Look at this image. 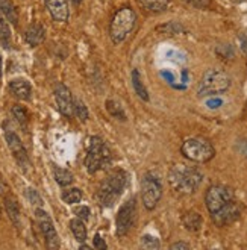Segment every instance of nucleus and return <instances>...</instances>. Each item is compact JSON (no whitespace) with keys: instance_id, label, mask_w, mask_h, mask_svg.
Listing matches in <instances>:
<instances>
[{"instance_id":"f257e3e1","label":"nucleus","mask_w":247,"mask_h":250,"mask_svg":"<svg viewBox=\"0 0 247 250\" xmlns=\"http://www.w3.org/2000/svg\"><path fill=\"white\" fill-rule=\"evenodd\" d=\"M202 179L203 176L197 168L186 166L173 167L168 174V184L171 189L179 194H193L200 187Z\"/></svg>"},{"instance_id":"f03ea898","label":"nucleus","mask_w":247,"mask_h":250,"mask_svg":"<svg viewBox=\"0 0 247 250\" xmlns=\"http://www.w3.org/2000/svg\"><path fill=\"white\" fill-rule=\"evenodd\" d=\"M127 174L123 170L112 171L106 176V179L100 184L97 189V202L100 207H112L114 202L120 197L126 188Z\"/></svg>"},{"instance_id":"7ed1b4c3","label":"nucleus","mask_w":247,"mask_h":250,"mask_svg":"<svg viewBox=\"0 0 247 250\" xmlns=\"http://www.w3.org/2000/svg\"><path fill=\"white\" fill-rule=\"evenodd\" d=\"M111 163V152L108 146L100 137H91L88 140L85 156V167L88 173H97L99 170L105 168Z\"/></svg>"},{"instance_id":"20e7f679","label":"nucleus","mask_w":247,"mask_h":250,"mask_svg":"<svg viewBox=\"0 0 247 250\" xmlns=\"http://www.w3.org/2000/svg\"><path fill=\"white\" fill-rule=\"evenodd\" d=\"M137 21V16L130 6H124L115 12L109 26V37L114 44H120L130 34Z\"/></svg>"},{"instance_id":"39448f33","label":"nucleus","mask_w":247,"mask_h":250,"mask_svg":"<svg viewBox=\"0 0 247 250\" xmlns=\"http://www.w3.org/2000/svg\"><path fill=\"white\" fill-rule=\"evenodd\" d=\"M229 86H230V78L225 71L209 68L203 73L197 93L200 97H208V96L222 94V93L227 91Z\"/></svg>"},{"instance_id":"423d86ee","label":"nucleus","mask_w":247,"mask_h":250,"mask_svg":"<svg viewBox=\"0 0 247 250\" xmlns=\"http://www.w3.org/2000/svg\"><path fill=\"white\" fill-rule=\"evenodd\" d=\"M181 152L186 159L193 161V163H208L215 155L214 146L208 140L200 137L184 141Z\"/></svg>"},{"instance_id":"0eeeda50","label":"nucleus","mask_w":247,"mask_h":250,"mask_svg":"<svg viewBox=\"0 0 247 250\" xmlns=\"http://www.w3.org/2000/svg\"><path fill=\"white\" fill-rule=\"evenodd\" d=\"M161 196H163L161 182L152 173H146L144 178L141 179V199L144 208L149 211L155 209Z\"/></svg>"},{"instance_id":"6e6552de","label":"nucleus","mask_w":247,"mask_h":250,"mask_svg":"<svg viewBox=\"0 0 247 250\" xmlns=\"http://www.w3.org/2000/svg\"><path fill=\"white\" fill-rule=\"evenodd\" d=\"M234 197H235V194H234V189L232 188L225 187V185H212L206 191L205 203H206L208 211L212 214V212H217L219 209H222L229 202L234 200Z\"/></svg>"},{"instance_id":"1a4fd4ad","label":"nucleus","mask_w":247,"mask_h":250,"mask_svg":"<svg viewBox=\"0 0 247 250\" xmlns=\"http://www.w3.org/2000/svg\"><path fill=\"white\" fill-rule=\"evenodd\" d=\"M137 220V203L135 199H130L122 205L119 209L117 218H115V233L119 237H124V235L132 229L134 223Z\"/></svg>"},{"instance_id":"9d476101","label":"nucleus","mask_w":247,"mask_h":250,"mask_svg":"<svg viewBox=\"0 0 247 250\" xmlns=\"http://www.w3.org/2000/svg\"><path fill=\"white\" fill-rule=\"evenodd\" d=\"M3 134H5V140L8 143V147H9V150L12 152L14 158L17 159V163L26 168L29 167V158H27V153H26V149H24V146L20 140V137L17 135V132L12 129V126L5 122L3 123Z\"/></svg>"},{"instance_id":"9b49d317","label":"nucleus","mask_w":247,"mask_h":250,"mask_svg":"<svg viewBox=\"0 0 247 250\" xmlns=\"http://www.w3.org/2000/svg\"><path fill=\"white\" fill-rule=\"evenodd\" d=\"M35 217H37V223H38V228L42 233V237L46 240V244L49 249H58L60 247V238H58V233H56V229L53 226V222L50 215L44 211L38 208L35 211Z\"/></svg>"},{"instance_id":"f8f14e48","label":"nucleus","mask_w":247,"mask_h":250,"mask_svg":"<svg viewBox=\"0 0 247 250\" xmlns=\"http://www.w3.org/2000/svg\"><path fill=\"white\" fill-rule=\"evenodd\" d=\"M241 212H243L241 205L237 203L235 200H232L227 205H225L222 209H219L217 212H212L211 215H212L214 225H217L219 228H223V226H227V225H232L234 222H237Z\"/></svg>"},{"instance_id":"ddd939ff","label":"nucleus","mask_w":247,"mask_h":250,"mask_svg":"<svg viewBox=\"0 0 247 250\" xmlns=\"http://www.w3.org/2000/svg\"><path fill=\"white\" fill-rule=\"evenodd\" d=\"M73 97H71L70 90L62 85V83H58L55 88V102H56V108L62 115L65 117H71L73 112Z\"/></svg>"},{"instance_id":"4468645a","label":"nucleus","mask_w":247,"mask_h":250,"mask_svg":"<svg viewBox=\"0 0 247 250\" xmlns=\"http://www.w3.org/2000/svg\"><path fill=\"white\" fill-rule=\"evenodd\" d=\"M46 8L50 12V16L56 21H67L68 20V5L67 0H44Z\"/></svg>"},{"instance_id":"2eb2a0df","label":"nucleus","mask_w":247,"mask_h":250,"mask_svg":"<svg viewBox=\"0 0 247 250\" xmlns=\"http://www.w3.org/2000/svg\"><path fill=\"white\" fill-rule=\"evenodd\" d=\"M9 91L14 97L20 100H31L32 86L26 79H14L9 82Z\"/></svg>"},{"instance_id":"dca6fc26","label":"nucleus","mask_w":247,"mask_h":250,"mask_svg":"<svg viewBox=\"0 0 247 250\" xmlns=\"http://www.w3.org/2000/svg\"><path fill=\"white\" fill-rule=\"evenodd\" d=\"M46 38V29L38 23H34L27 27V31L24 34V40L31 47H37L44 41Z\"/></svg>"},{"instance_id":"f3484780","label":"nucleus","mask_w":247,"mask_h":250,"mask_svg":"<svg viewBox=\"0 0 247 250\" xmlns=\"http://www.w3.org/2000/svg\"><path fill=\"white\" fill-rule=\"evenodd\" d=\"M3 200H5V209H6L9 218L12 220V223L17 226L20 222V207H19L17 199L9 193L3 197Z\"/></svg>"},{"instance_id":"a211bd4d","label":"nucleus","mask_w":247,"mask_h":250,"mask_svg":"<svg viewBox=\"0 0 247 250\" xmlns=\"http://www.w3.org/2000/svg\"><path fill=\"white\" fill-rule=\"evenodd\" d=\"M138 5L147 12L158 14L168 8V0H138Z\"/></svg>"},{"instance_id":"6ab92c4d","label":"nucleus","mask_w":247,"mask_h":250,"mask_svg":"<svg viewBox=\"0 0 247 250\" xmlns=\"http://www.w3.org/2000/svg\"><path fill=\"white\" fill-rule=\"evenodd\" d=\"M182 223H184L185 229L191 230V232H197L202 228V217H200V214L190 211L182 217Z\"/></svg>"},{"instance_id":"aec40b11","label":"nucleus","mask_w":247,"mask_h":250,"mask_svg":"<svg viewBox=\"0 0 247 250\" xmlns=\"http://www.w3.org/2000/svg\"><path fill=\"white\" fill-rule=\"evenodd\" d=\"M130 78H132V85H134V90L138 94V97L147 102L149 100V93H147V88L144 86V83H143V79L140 76L138 70H132V75H130Z\"/></svg>"},{"instance_id":"412c9836","label":"nucleus","mask_w":247,"mask_h":250,"mask_svg":"<svg viewBox=\"0 0 247 250\" xmlns=\"http://www.w3.org/2000/svg\"><path fill=\"white\" fill-rule=\"evenodd\" d=\"M70 229H71V232H73V235H75V238L79 243H83L86 240V229H85V225H83V220H81L79 217L71 220Z\"/></svg>"},{"instance_id":"4be33fe9","label":"nucleus","mask_w":247,"mask_h":250,"mask_svg":"<svg viewBox=\"0 0 247 250\" xmlns=\"http://www.w3.org/2000/svg\"><path fill=\"white\" fill-rule=\"evenodd\" d=\"M0 12L6 17L8 21H11L12 24H17V11L11 0H0Z\"/></svg>"},{"instance_id":"5701e85b","label":"nucleus","mask_w":247,"mask_h":250,"mask_svg":"<svg viewBox=\"0 0 247 250\" xmlns=\"http://www.w3.org/2000/svg\"><path fill=\"white\" fill-rule=\"evenodd\" d=\"M0 46H11V29L5 16H0Z\"/></svg>"},{"instance_id":"b1692460","label":"nucleus","mask_w":247,"mask_h":250,"mask_svg":"<svg viewBox=\"0 0 247 250\" xmlns=\"http://www.w3.org/2000/svg\"><path fill=\"white\" fill-rule=\"evenodd\" d=\"M53 174H55V181L60 184L61 187H68L71 182H73V174H71L68 170L61 168V167H55L53 168Z\"/></svg>"},{"instance_id":"393cba45","label":"nucleus","mask_w":247,"mask_h":250,"mask_svg":"<svg viewBox=\"0 0 247 250\" xmlns=\"http://www.w3.org/2000/svg\"><path fill=\"white\" fill-rule=\"evenodd\" d=\"M11 112H12V117H14V119H16V122H17L23 129H26V127H27V123H29V114H27L26 108L21 106V105H14L12 109H11Z\"/></svg>"},{"instance_id":"a878e982","label":"nucleus","mask_w":247,"mask_h":250,"mask_svg":"<svg viewBox=\"0 0 247 250\" xmlns=\"http://www.w3.org/2000/svg\"><path fill=\"white\" fill-rule=\"evenodd\" d=\"M61 199H62L65 203H68V205H75V203H78V202L82 200V191H81L79 188H70V189H65L64 193H62V196H61Z\"/></svg>"},{"instance_id":"bb28decb","label":"nucleus","mask_w":247,"mask_h":250,"mask_svg":"<svg viewBox=\"0 0 247 250\" xmlns=\"http://www.w3.org/2000/svg\"><path fill=\"white\" fill-rule=\"evenodd\" d=\"M73 112L81 122H86V120H88V117H90L88 109H86V106L83 105V102L79 100V99L73 100Z\"/></svg>"},{"instance_id":"cd10ccee","label":"nucleus","mask_w":247,"mask_h":250,"mask_svg":"<svg viewBox=\"0 0 247 250\" xmlns=\"http://www.w3.org/2000/svg\"><path fill=\"white\" fill-rule=\"evenodd\" d=\"M106 109L108 112L115 117V119H120V120H126V114L123 111V108L117 104V102H114V100H108L106 102Z\"/></svg>"},{"instance_id":"c85d7f7f","label":"nucleus","mask_w":247,"mask_h":250,"mask_svg":"<svg viewBox=\"0 0 247 250\" xmlns=\"http://www.w3.org/2000/svg\"><path fill=\"white\" fill-rule=\"evenodd\" d=\"M141 249H147V250H153V249H159V241L152 237V235H144L141 237Z\"/></svg>"},{"instance_id":"c756f323","label":"nucleus","mask_w":247,"mask_h":250,"mask_svg":"<svg viewBox=\"0 0 247 250\" xmlns=\"http://www.w3.org/2000/svg\"><path fill=\"white\" fill-rule=\"evenodd\" d=\"M26 197L29 199V202H31L32 205H35V207H42V199L40 197V194L34 188H27L26 189Z\"/></svg>"},{"instance_id":"7c9ffc66","label":"nucleus","mask_w":247,"mask_h":250,"mask_svg":"<svg viewBox=\"0 0 247 250\" xmlns=\"http://www.w3.org/2000/svg\"><path fill=\"white\" fill-rule=\"evenodd\" d=\"M186 5L190 6H194V8H199V9H206L211 6V0H184Z\"/></svg>"},{"instance_id":"2f4dec72","label":"nucleus","mask_w":247,"mask_h":250,"mask_svg":"<svg viewBox=\"0 0 247 250\" xmlns=\"http://www.w3.org/2000/svg\"><path fill=\"white\" fill-rule=\"evenodd\" d=\"M158 31H164L167 34H178L179 31H182V27L179 24H176V23H168L165 26H159Z\"/></svg>"},{"instance_id":"473e14b6","label":"nucleus","mask_w":247,"mask_h":250,"mask_svg":"<svg viewBox=\"0 0 247 250\" xmlns=\"http://www.w3.org/2000/svg\"><path fill=\"white\" fill-rule=\"evenodd\" d=\"M75 214H76L81 220H83V222H86V220H88L90 215H91L90 208H86V207H78V208L75 209Z\"/></svg>"},{"instance_id":"72a5a7b5","label":"nucleus","mask_w":247,"mask_h":250,"mask_svg":"<svg viewBox=\"0 0 247 250\" xmlns=\"http://www.w3.org/2000/svg\"><path fill=\"white\" fill-rule=\"evenodd\" d=\"M94 247H96V249H99V250H105V249H106V243H105V240L102 238L99 233L94 237Z\"/></svg>"},{"instance_id":"f704fd0d","label":"nucleus","mask_w":247,"mask_h":250,"mask_svg":"<svg viewBox=\"0 0 247 250\" xmlns=\"http://www.w3.org/2000/svg\"><path fill=\"white\" fill-rule=\"evenodd\" d=\"M6 194H9V187H8V184L3 181L2 176H0V196L5 197Z\"/></svg>"},{"instance_id":"c9c22d12","label":"nucleus","mask_w":247,"mask_h":250,"mask_svg":"<svg viewBox=\"0 0 247 250\" xmlns=\"http://www.w3.org/2000/svg\"><path fill=\"white\" fill-rule=\"evenodd\" d=\"M237 149H238V152H240L243 156H246V158H247V140H241V141H238Z\"/></svg>"},{"instance_id":"e433bc0d","label":"nucleus","mask_w":247,"mask_h":250,"mask_svg":"<svg viewBox=\"0 0 247 250\" xmlns=\"http://www.w3.org/2000/svg\"><path fill=\"white\" fill-rule=\"evenodd\" d=\"M191 246L190 244H188V243H184V241H178V243H174V244H171V249L173 250H188V249H190Z\"/></svg>"},{"instance_id":"4c0bfd02","label":"nucleus","mask_w":247,"mask_h":250,"mask_svg":"<svg viewBox=\"0 0 247 250\" xmlns=\"http://www.w3.org/2000/svg\"><path fill=\"white\" fill-rule=\"evenodd\" d=\"M240 40H241V44H243L241 49H243V52L247 55V37H246V35H241V37H240Z\"/></svg>"},{"instance_id":"58836bf2","label":"nucleus","mask_w":247,"mask_h":250,"mask_svg":"<svg viewBox=\"0 0 247 250\" xmlns=\"http://www.w3.org/2000/svg\"><path fill=\"white\" fill-rule=\"evenodd\" d=\"M0 78H2V58H0Z\"/></svg>"},{"instance_id":"ea45409f","label":"nucleus","mask_w":247,"mask_h":250,"mask_svg":"<svg viewBox=\"0 0 247 250\" xmlns=\"http://www.w3.org/2000/svg\"><path fill=\"white\" fill-rule=\"evenodd\" d=\"M71 2H73V3H81L82 0H71Z\"/></svg>"},{"instance_id":"a19ab883","label":"nucleus","mask_w":247,"mask_h":250,"mask_svg":"<svg viewBox=\"0 0 247 250\" xmlns=\"http://www.w3.org/2000/svg\"><path fill=\"white\" fill-rule=\"evenodd\" d=\"M0 215H2V208H0Z\"/></svg>"}]
</instances>
